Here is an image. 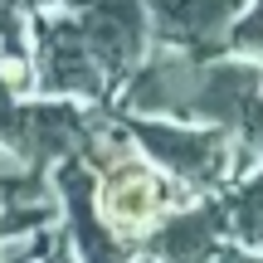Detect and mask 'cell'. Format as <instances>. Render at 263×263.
Returning a JSON list of instances; mask_svg holds the SVG:
<instances>
[{
    "label": "cell",
    "instance_id": "6da1fadb",
    "mask_svg": "<svg viewBox=\"0 0 263 263\" xmlns=\"http://www.w3.org/2000/svg\"><path fill=\"white\" fill-rule=\"evenodd\" d=\"M122 132L132 151L151 156L171 180L195 190H219L239 166H258V156L234 141L229 127L215 122H166V117H122Z\"/></svg>",
    "mask_w": 263,
    "mask_h": 263
},
{
    "label": "cell",
    "instance_id": "7a4b0ae2",
    "mask_svg": "<svg viewBox=\"0 0 263 263\" xmlns=\"http://www.w3.org/2000/svg\"><path fill=\"white\" fill-rule=\"evenodd\" d=\"M78 34L107 83H127L146 64L151 49V25L141 0H88L78 10Z\"/></svg>",
    "mask_w": 263,
    "mask_h": 263
},
{
    "label": "cell",
    "instance_id": "3957f363",
    "mask_svg": "<svg viewBox=\"0 0 263 263\" xmlns=\"http://www.w3.org/2000/svg\"><path fill=\"white\" fill-rule=\"evenodd\" d=\"M54 200L64 205L68 219V249H73L78 263H132V254L122 249V239L112 234L103 215H98V171L88 166L83 156L59 161L54 171Z\"/></svg>",
    "mask_w": 263,
    "mask_h": 263
},
{
    "label": "cell",
    "instance_id": "277c9868",
    "mask_svg": "<svg viewBox=\"0 0 263 263\" xmlns=\"http://www.w3.org/2000/svg\"><path fill=\"white\" fill-rule=\"evenodd\" d=\"M146 5V25L151 39L161 49L176 54H195V59H215L224 49V34L249 0H141Z\"/></svg>",
    "mask_w": 263,
    "mask_h": 263
},
{
    "label": "cell",
    "instance_id": "5b68a950",
    "mask_svg": "<svg viewBox=\"0 0 263 263\" xmlns=\"http://www.w3.org/2000/svg\"><path fill=\"white\" fill-rule=\"evenodd\" d=\"M34 88L39 93H73V98H103L107 78L93 64L78 20H44L39 25V49H34Z\"/></svg>",
    "mask_w": 263,
    "mask_h": 263
},
{
    "label": "cell",
    "instance_id": "8992f818",
    "mask_svg": "<svg viewBox=\"0 0 263 263\" xmlns=\"http://www.w3.org/2000/svg\"><path fill=\"white\" fill-rule=\"evenodd\" d=\"M171 185H176V180H171ZM171 185L156 171H146L141 161L122 156V161L98 171V215L112 229H146L151 219L166 210Z\"/></svg>",
    "mask_w": 263,
    "mask_h": 263
},
{
    "label": "cell",
    "instance_id": "52a82bcc",
    "mask_svg": "<svg viewBox=\"0 0 263 263\" xmlns=\"http://www.w3.org/2000/svg\"><path fill=\"white\" fill-rule=\"evenodd\" d=\"M258 93H263V64H254V59H205L190 122H215L234 132Z\"/></svg>",
    "mask_w": 263,
    "mask_h": 263
},
{
    "label": "cell",
    "instance_id": "ba28073f",
    "mask_svg": "<svg viewBox=\"0 0 263 263\" xmlns=\"http://www.w3.org/2000/svg\"><path fill=\"white\" fill-rule=\"evenodd\" d=\"M224 210L219 200L195 210H176L166 224L151 239V258L156 263H215L219 249H224Z\"/></svg>",
    "mask_w": 263,
    "mask_h": 263
},
{
    "label": "cell",
    "instance_id": "9c48e42d",
    "mask_svg": "<svg viewBox=\"0 0 263 263\" xmlns=\"http://www.w3.org/2000/svg\"><path fill=\"white\" fill-rule=\"evenodd\" d=\"M219 210H224L229 239H239L244 249H263V161H258V171H249V176L219 200Z\"/></svg>",
    "mask_w": 263,
    "mask_h": 263
},
{
    "label": "cell",
    "instance_id": "30bf717a",
    "mask_svg": "<svg viewBox=\"0 0 263 263\" xmlns=\"http://www.w3.org/2000/svg\"><path fill=\"white\" fill-rule=\"evenodd\" d=\"M224 54L263 64V0H249L244 15L229 25V34H224Z\"/></svg>",
    "mask_w": 263,
    "mask_h": 263
},
{
    "label": "cell",
    "instance_id": "8fae6325",
    "mask_svg": "<svg viewBox=\"0 0 263 263\" xmlns=\"http://www.w3.org/2000/svg\"><path fill=\"white\" fill-rule=\"evenodd\" d=\"M59 249L54 224L49 229H29V234H5L0 239V263H44Z\"/></svg>",
    "mask_w": 263,
    "mask_h": 263
},
{
    "label": "cell",
    "instance_id": "7c38bea8",
    "mask_svg": "<svg viewBox=\"0 0 263 263\" xmlns=\"http://www.w3.org/2000/svg\"><path fill=\"white\" fill-rule=\"evenodd\" d=\"M234 132H239V137H244V146L254 151V156L263 151V93L254 98V103H249V112H244V122H239Z\"/></svg>",
    "mask_w": 263,
    "mask_h": 263
},
{
    "label": "cell",
    "instance_id": "4fadbf2b",
    "mask_svg": "<svg viewBox=\"0 0 263 263\" xmlns=\"http://www.w3.org/2000/svg\"><path fill=\"white\" fill-rule=\"evenodd\" d=\"M215 263H263V254H254V249H244V244H224V249H219V258Z\"/></svg>",
    "mask_w": 263,
    "mask_h": 263
},
{
    "label": "cell",
    "instance_id": "5bb4252c",
    "mask_svg": "<svg viewBox=\"0 0 263 263\" xmlns=\"http://www.w3.org/2000/svg\"><path fill=\"white\" fill-rule=\"evenodd\" d=\"M29 10H49V5H59V10H83L88 0H25Z\"/></svg>",
    "mask_w": 263,
    "mask_h": 263
},
{
    "label": "cell",
    "instance_id": "9a60e30c",
    "mask_svg": "<svg viewBox=\"0 0 263 263\" xmlns=\"http://www.w3.org/2000/svg\"><path fill=\"white\" fill-rule=\"evenodd\" d=\"M44 263H78V258H73V249H68L64 239H59V249H54V254H49Z\"/></svg>",
    "mask_w": 263,
    "mask_h": 263
},
{
    "label": "cell",
    "instance_id": "2e32d148",
    "mask_svg": "<svg viewBox=\"0 0 263 263\" xmlns=\"http://www.w3.org/2000/svg\"><path fill=\"white\" fill-rule=\"evenodd\" d=\"M132 263H156V258H132Z\"/></svg>",
    "mask_w": 263,
    "mask_h": 263
}]
</instances>
